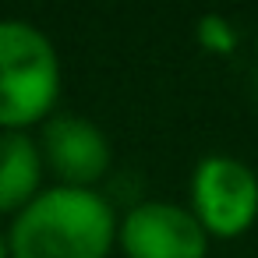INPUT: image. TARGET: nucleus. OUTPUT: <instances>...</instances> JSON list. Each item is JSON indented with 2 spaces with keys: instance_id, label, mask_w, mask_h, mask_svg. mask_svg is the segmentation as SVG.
Instances as JSON below:
<instances>
[{
  "instance_id": "nucleus-6",
  "label": "nucleus",
  "mask_w": 258,
  "mask_h": 258,
  "mask_svg": "<svg viewBox=\"0 0 258 258\" xmlns=\"http://www.w3.org/2000/svg\"><path fill=\"white\" fill-rule=\"evenodd\" d=\"M46 187V166L29 131H0V219H15Z\"/></svg>"
},
{
  "instance_id": "nucleus-5",
  "label": "nucleus",
  "mask_w": 258,
  "mask_h": 258,
  "mask_svg": "<svg viewBox=\"0 0 258 258\" xmlns=\"http://www.w3.org/2000/svg\"><path fill=\"white\" fill-rule=\"evenodd\" d=\"M36 145L46 173L64 187H99L113 166V145L106 131L82 113L57 110L39 127Z\"/></svg>"
},
{
  "instance_id": "nucleus-2",
  "label": "nucleus",
  "mask_w": 258,
  "mask_h": 258,
  "mask_svg": "<svg viewBox=\"0 0 258 258\" xmlns=\"http://www.w3.org/2000/svg\"><path fill=\"white\" fill-rule=\"evenodd\" d=\"M64 96V64L53 39L29 18H0V131H36Z\"/></svg>"
},
{
  "instance_id": "nucleus-4",
  "label": "nucleus",
  "mask_w": 258,
  "mask_h": 258,
  "mask_svg": "<svg viewBox=\"0 0 258 258\" xmlns=\"http://www.w3.org/2000/svg\"><path fill=\"white\" fill-rule=\"evenodd\" d=\"M209 244L191 209L170 198L135 202L117 223V251L124 258H205Z\"/></svg>"
},
{
  "instance_id": "nucleus-7",
  "label": "nucleus",
  "mask_w": 258,
  "mask_h": 258,
  "mask_svg": "<svg viewBox=\"0 0 258 258\" xmlns=\"http://www.w3.org/2000/svg\"><path fill=\"white\" fill-rule=\"evenodd\" d=\"M198 43L205 50H212V53H230L237 46V32H233V25L226 18L205 15V18H198Z\"/></svg>"
},
{
  "instance_id": "nucleus-3",
  "label": "nucleus",
  "mask_w": 258,
  "mask_h": 258,
  "mask_svg": "<svg viewBox=\"0 0 258 258\" xmlns=\"http://www.w3.org/2000/svg\"><path fill=\"white\" fill-rule=\"evenodd\" d=\"M187 209L209 240H237L258 223V173L230 152H209L191 170Z\"/></svg>"
},
{
  "instance_id": "nucleus-8",
  "label": "nucleus",
  "mask_w": 258,
  "mask_h": 258,
  "mask_svg": "<svg viewBox=\"0 0 258 258\" xmlns=\"http://www.w3.org/2000/svg\"><path fill=\"white\" fill-rule=\"evenodd\" d=\"M0 258H11L8 254V233H4V226H0Z\"/></svg>"
},
{
  "instance_id": "nucleus-1",
  "label": "nucleus",
  "mask_w": 258,
  "mask_h": 258,
  "mask_svg": "<svg viewBox=\"0 0 258 258\" xmlns=\"http://www.w3.org/2000/svg\"><path fill=\"white\" fill-rule=\"evenodd\" d=\"M117 209L99 187L46 184L8 219L11 258H110L117 251Z\"/></svg>"
}]
</instances>
